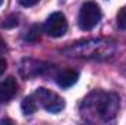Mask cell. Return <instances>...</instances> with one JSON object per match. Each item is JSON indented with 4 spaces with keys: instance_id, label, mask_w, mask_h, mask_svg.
<instances>
[{
    "instance_id": "obj_1",
    "label": "cell",
    "mask_w": 126,
    "mask_h": 125,
    "mask_svg": "<svg viewBox=\"0 0 126 125\" xmlns=\"http://www.w3.org/2000/svg\"><path fill=\"white\" fill-rule=\"evenodd\" d=\"M101 19V9L95 1H85L78 15V25L81 30H93Z\"/></svg>"
},
{
    "instance_id": "obj_2",
    "label": "cell",
    "mask_w": 126,
    "mask_h": 125,
    "mask_svg": "<svg viewBox=\"0 0 126 125\" xmlns=\"http://www.w3.org/2000/svg\"><path fill=\"white\" fill-rule=\"evenodd\" d=\"M34 96H35L37 102L46 110H48L51 113H57V112L63 110V107H64V100L59 94L53 93L51 90H47V88L41 87V88H37V91H35Z\"/></svg>"
},
{
    "instance_id": "obj_3",
    "label": "cell",
    "mask_w": 126,
    "mask_h": 125,
    "mask_svg": "<svg viewBox=\"0 0 126 125\" xmlns=\"http://www.w3.org/2000/svg\"><path fill=\"white\" fill-rule=\"evenodd\" d=\"M119 109V99L116 94L104 93L98 94V99L95 100V110L103 119H110L116 115Z\"/></svg>"
},
{
    "instance_id": "obj_4",
    "label": "cell",
    "mask_w": 126,
    "mask_h": 125,
    "mask_svg": "<svg viewBox=\"0 0 126 125\" xmlns=\"http://www.w3.org/2000/svg\"><path fill=\"white\" fill-rule=\"evenodd\" d=\"M44 31L50 37H54V38L64 35L66 31H67V21H66L64 15L60 13V12L51 13L47 18L46 24H44Z\"/></svg>"
},
{
    "instance_id": "obj_5",
    "label": "cell",
    "mask_w": 126,
    "mask_h": 125,
    "mask_svg": "<svg viewBox=\"0 0 126 125\" xmlns=\"http://www.w3.org/2000/svg\"><path fill=\"white\" fill-rule=\"evenodd\" d=\"M18 93V83L13 77H7L0 83V103H6L15 97Z\"/></svg>"
},
{
    "instance_id": "obj_6",
    "label": "cell",
    "mask_w": 126,
    "mask_h": 125,
    "mask_svg": "<svg viewBox=\"0 0 126 125\" xmlns=\"http://www.w3.org/2000/svg\"><path fill=\"white\" fill-rule=\"evenodd\" d=\"M76 81H78V72L73 69H64L62 72H59L56 77V83L63 88L72 87Z\"/></svg>"
},
{
    "instance_id": "obj_7",
    "label": "cell",
    "mask_w": 126,
    "mask_h": 125,
    "mask_svg": "<svg viewBox=\"0 0 126 125\" xmlns=\"http://www.w3.org/2000/svg\"><path fill=\"white\" fill-rule=\"evenodd\" d=\"M37 106H38V102H37L35 96H28V97H25L22 100L21 109H22L24 115H32V113H35Z\"/></svg>"
},
{
    "instance_id": "obj_8",
    "label": "cell",
    "mask_w": 126,
    "mask_h": 125,
    "mask_svg": "<svg viewBox=\"0 0 126 125\" xmlns=\"http://www.w3.org/2000/svg\"><path fill=\"white\" fill-rule=\"evenodd\" d=\"M117 27L126 30V6H123L117 13Z\"/></svg>"
},
{
    "instance_id": "obj_9",
    "label": "cell",
    "mask_w": 126,
    "mask_h": 125,
    "mask_svg": "<svg viewBox=\"0 0 126 125\" xmlns=\"http://www.w3.org/2000/svg\"><path fill=\"white\" fill-rule=\"evenodd\" d=\"M30 41H37L38 38H40V34H38V27H34L31 30V32H30V35L27 37Z\"/></svg>"
},
{
    "instance_id": "obj_10",
    "label": "cell",
    "mask_w": 126,
    "mask_h": 125,
    "mask_svg": "<svg viewBox=\"0 0 126 125\" xmlns=\"http://www.w3.org/2000/svg\"><path fill=\"white\" fill-rule=\"evenodd\" d=\"M15 25H18V18H15V16L9 18L6 22H3V27H6V28H9V27H15Z\"/></svg>"
},
{
    "instance_id": "obj_11",
    "label": "cell",
    "mask_w": 126,
    "mask_h": 125,
    "mask_svg": "<svg viewBox=\"0 0 126 125\" xmlns=\"http://www.w3.org/2000/svg\"><path fill=\"white\" fill-rule=\"evenodd\" d=\"M40 0H19V3L22 4V6H25V7H30V6H34V4H37Z\"/></svg>"
},
{
    "instance_id": "obj_12",
    "label": "cell",
    "mask_w": 126,
    "mask_h": 125,
    "mask_svg": "<svg viewBox=\"0 0 126 125\" xmlns=\"http://www.w3.org/2000/svg\"><path fill=\"white\" fill-rule=\"evenodd\" d=\"M6 68H7V62H6L3 58H0V75H3V74H4Z\"/></svg>"
},
{
    "instance_id": "obj_13",
    "label": "cell",
    "mask_w": 126,
    "mask_h": 125,
    "mask_svg": "<svg viewBox=\"0 0 126 125\" xmlns=\"http://www.w3.org/2000/svg\"><path fill=\"white\" fill-rule=\"evenodd\" d=\"M1 1H3V0H0V4H1Z\"/></svg>"
}]
</instances>
